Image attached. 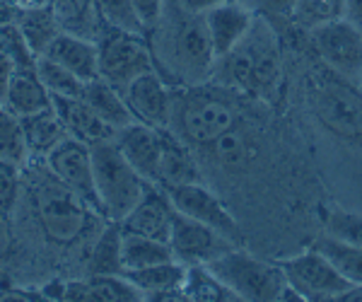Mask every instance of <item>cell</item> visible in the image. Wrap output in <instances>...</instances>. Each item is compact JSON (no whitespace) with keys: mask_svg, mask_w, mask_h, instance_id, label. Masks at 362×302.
<instances>
[{"mask_svg":"<svg viewBox=\"0 0 362 302\" xmlns=\"http://www.w3.org/2000/svg\"><path fill=\"white\" fill-rule=\"evenodd\" d=\"M46 165H49L51 174L63 182L68 189H73L80 199L85 201V206L90 208L95 216H102V206L97 199L95 189V172H92V153L90 145L75 141V138H66L46 155Z\"/></svg>","mask_w":362,"mask_h":302,"instance_id":"cell-11","label":"cell"},{"mask_svg":"<svg viewBox=\"0 0 362 302\" xmlns=\"http://www.w3.org/2000/svg\"><path fill=\"white\" fill-rule=\"evenodd\" d=\"M174 206L169 201L167 191L157 184H150L133 211L121 220V230L133 232V235H145L153 240L169 242V228H172Z\"/></svg>","mask_w":362,"mask_h":302,"instance_id":"cell-17","label":"cell"},{"mask_svg":"<svg viewBox=\"0 0 362 302\" xmlns=\"http://www.w3.org/2000/svg\"><path fill=\"white\" fill-rule=\"evenodd\" d=\"M172 206L184 216L198 220V223L208 225V228L218 230L220 235H225L227 240H232L237 245L239 240V228L237 220L230 211L225 208V203L210 191L203 182H191V184H179V187L165 189Z\"/></svg>","mask_w":362,"mask_h":302,"instance_id":"cell-13","label":"cell"},{"mask_svg":"<svg viewBox=\"0 0 362 302\" xmlns=\"http://www.w3.org/2000/svg\"><path fill=\"white\" fill-rule=\"evenodd\" d=\"M181 293H184V300H196V302L237 300V295L225 283H220L218 278L210 274L206 264L186 266V278H184V286H181Z\"/></svg>","mask_w":362,"mask_h":302,"instance_id":"cell-30","label":"cell"},{"mask_svg":"<svg viewBox=\"0 0 362 302\" xmlns=\"http://www.w3.org/2000/svg\"><path fill=\"white\" fill-rule=\"evenodd\" d=\"M42 56H49L51 61L61 63L73 75H78L83 83L99 78V49L92 39L58 32Z\"/></svg>","mask_w":362,"mask_h":302,"instance_id":"cell-19","label":"cell"},{"mask_svg":"<svg viewBox=\"0 0 362 302\" xmlns=\"http://www.w3.org/2000/svg\"><path fill=\"white\" fill-rule=\"evenodd\" d=\"M37 73L51 97H80L85 90V83L78 75H73L61 63L51 61L49 56H37Z\"/></svg>","mask_w":362,"mask_h":302,"instance_id":"cell-32","label":"cell"},{"mask_svg":"<svg viewBox=\"0 0 362 302\" xmlns=\"http://www.w3.org/2000/svg\"><path fill=\"white\" fill-rule=\"evenodd\" d=\"M215 148V155L223 165H244L249 158H251V148H249V141L242 131H237L232 126L230 131H225L218 141L213 143Z\"/></svg>","mask_w":362,"mask_h":302,"instance_id":"cell-37","label":"cell"},{"mask_svg":"<svg viewBox=\"0 0 362 302\" xmlns=\"http://www.w3.org/2000/svg\"><path fill=\"white\" fill-rule=\"evenodd\" d=\"M295 0H247L249 8H264L273 10V13H290Z\"/></svg>","mask_w":362,"mask_h":302,"instance_id":"cell-41","label":"cell"},{"mask_svg":"<svg viewBox=\"0 0 362 302\" xmlns=\"http://www.w3.org/2000/svg\"><path fill=\"white\" fill-rule=\"evenodd\" d=\"M153 32V58L179 85L196 87L213 78L215 56L203 15L189 13L179 0H165Z\"/></svg>","mask_w":362,"mask_h":302,"instance_id":"cell-1","label":"cell"},{"mask_svg":"<svg viewBox=\"0 0 362 302\" xmlns=\"http://www.w3.org/2000/svg\"><path fill=\"white\" fill-rule=\"evenodd\" d=\"M203 20H206V29L215 56L223 58L249 34V29L256 22V13L244 0H227V3L208 10L203 15Z\"/></svg>","mask_w":362,"mask_h":302,"instance_id":"cell-15","label":"cell"},{"mask_svg":"<svg viewBox=\"0 0 362 302\" xmlns=\"http://www.w3.org/2000/svg\"><path fill=\"white\" fill-rule=\"evenodd\" d=\"M121 95H124V100L128 104V109L133 112V116H136V121H143L148 126H157V129H169V124H172L174 97L169 92L165 78L155 68L138 75Z\"/></svg>","mask_w":362,"mask_h":302,"instance_id":"cell-14","label":"cell"},{"mask_svg":"<svg viewBox=\"0 0 362 302\" xmlns=\"http://www.w3.org/2000/svg\"><path fill=\"white\" fill-rule=\"evenodd\" d=\"M203 182L198 165L191 155L189 143H184L177 133L165 129L162 136V155H160V170H157V187L169 189L179 184Z\"/></svg>","mask_w":362,"mask_h":302,"instance_id":"cell-22","label":"cell"},{"mask_svg":"<svg viewBox=\"0 0 362 302\" xmlns=\"http://www.w3.org/2000/svg\"><path fill=\"white\" fill-rule=\"evenodd\" d=\"M97 10L102 15L104 25L121 32H136L145 34V27L133 8V0H95Z\"/></svg>","mask_w":362,"mask_h":302,"instance_id":"cell-35","label":"cell"},{"mask_svg":"<svg viewBox=\"0 0 362 302\" xmlns=\"http://www.w3.org/2000/svg\"><path fill=\"white\" fill-rule=\"evenodd\" d=\"M314 249H319L348 283H362V247L360 245H350V242H343V240H338V237L324 235L314 242Z\"/></svg>","mask_w":362,"mask_h":302,"instance_id":"cell-31","label":"cell"},{"mask_svg":"<svg viewBox=\"0 0 362 302\" xmlns=\"http://www.w3.org/2000/svg\"><path fill=\"white\" fill-rule=\"evenodd\" d=\"M3 104L15 116H20V119L27 114L42 112V109L51 107V95L46 92L42 80H39L37 61L15 66L13 78H10L8 90H5Z\"/></svg>","mask_w":362,"mask_h":302,"instance_id":"cell-21","label":"cell"},{"mask_svg":"<svg viewBox=\"0 0 362 302\" xmlns=\"http://www.w3.org/2000/svg\"><path fill=\"white\" fill-rule=\"evenodd\" d=\"M63 300L73 302H138L145 295L133 286L131 281L119 276H92L90 281H73L66 283Z\"/></svg>","mask_w":362,"mask_h":302,"instance_id":"cell-23","label":"cell"},{"mask_svg":"<svg viewBox=\"0 0 362 302\" xmlns=\"http://www.w3.org/2000/svg\"><path fill=\"white\" fill-rule=\"evenodd\" d=\"M220 75L225 85L239 87L256 97H268L280 83V49L276 32L266 20L256 17L254 27L230 54L215 61L213 78Z\"/></svg>","mask_w":362,"mask_h":302,"instance_id":"cell-2","label":"cell"},{"mask_svg":"<svg viewBox=\"0 0 362 302\" xmlns=\"http://www.w3.org/2000/svg\"><path fill=\"white\" fill-rule=\"evenodd\" d=\"M326 235L362 247V213L331 211L329 216H326Z\"/></svg>","mask_w":362,"mask_h":302,"instance_id":"cell-36","label":"cell"},{"mask_svg":"<svg viewBox=\"0 0 362 302\" xmlns=\"http://www.w3.org/2000/svg\"><path fill=\"white\" fill-rule=\"evenodd\" d=\"M162 136H165V129L148 126L143 121H133V124H128L126 129L116 133L114 138L119 150L124 153V158L150 184L157 182V170H160V155H162Z\"/></svg>","mask_w":362,"mask_h":302,"instance_id":"cell-16","label":"cell"},{"mask_svg":"<svg viewBox=\"0 0 362 302\" xmlns=\"http://www.w3.org/2000/svg\"><path fill=\"white\" fill-rule=\"evenodd\" d=\"M169 247H172V254L177 261H181L184 266H196L208 264L218 254L232 249L235 242L174 208L172 228H169Z\"/></svg>","mask_w":362,"mask_h":302,"instance_id":"cell-12","label":"cell"},{"mask_svg":"<svg viewBox=\"0 0 362 302\" xmlns=\"http://www.w3.org/2000/svg\"><path fill=\"white\" fill-rule=\"evenodd\" d=\"M90 153L102 216L114 220V223H121L133 211V206L143 199L150 182L140 177L136 167L124 158L116 141L90 145Z\"/></svg>","mask_w":362,"mask_h":302,"instance_id":"cell-3","label":"cell"},{"mask_svg":"<svg viewBox=\"0 0 362 302\" xmlns=\"http://www.w3.org/2000/svg\"><path fill=\"white\" fill-rule=\"evenodd\" d=\"M51 104L61 116L68 136L85 145H95L104 141H114L116 131L112 124L99 116L83 97H51Z\"/></svg>","mask_w":362,"mask_h":302,"instance_id":"cell-18","label":"cell"},{"mask_svg":"<svg viewBox=\"0 0 362 302\" xmlns=\"http://www.w3.org/2000/svg\"><path fill=\"white\" fill-rule=\"evenodd\" d=\"M288 286L300 295V300L334 302L350 283L338 274V269L331 264L319 249H307L297 257L278 261Z\"/></svg>","mask_w":362,"mask_h":302,"instance_id":"cell-9","label":"cell"},{"mask_svg":"<svg viewBox=\"0 0 362 302\" xmlns=\"http://www.w3.org/2000/svg\"><path fill=\"white\" fill-rule=\"evenodd\" d=\"M0 3H5V5H13V8H17V5H20L22 0H0Z\"/></svg>","mask_w":362,"mask_h":302,"instance_id":"cell-46","label":"cell"},{"mask_svg":"<svg viewBox=\"0 0 362 302\" xmlns=\"http://www.w3.org/2000/svg\"><path fill=\"white\" fill-rule=\"evenodd\" d=\"M13 71H15L13 58H10L3 42H0V102L5 100V90H8V83H10V78H13Z\"/></svg>","mask_w":362,"mask_h":302,"instance_id":"cell-40","label":"cell"},{"mask_svg":"<svg viewBox=\"0 0 362 302\" xmlns=\"http://www.w3.org/2000/svg\"><path fill=\"white\" fill-rule=\"evenodd\" d=\"M346 20L362 32V0H346Z\"/></svg>","mask_w":362,"mask_h":302,"instance_id":"cell-43","label":"cell"},{"mask_svg":"<svg viewBox=\"0 0 362 302\" xmlns=\"http://www.w3.org/2000/svg\"><path fill=\"white\" fill-rule=\"evenodd\" d=\"M169 259H174L169 242L153 240V237H145V235H133V232H124V240H121L124 271L145 269V266H155Z\"/></svg>","mask_w":362,"mask_h":302,"instance_id":"cell-28","label":"cell"},{"mask_svg":"<svg viewBox=\"0 0 362 302\" xmlns=\"http://www.w3.org/2000/svg\"><path fill=\"white\" fill-rule=\"evenodd\" d=\"M15 25L25 37L27 46L34 51V56H42L46 46L61 32L51 5L49 8H22L20 5V8H15Z\"/></svg>","mask_w":362,"mask_h":302,"instance_id":"cell-27","label":"cell"},{"mask_svg":"<svg viewBox=\"0 0 362 302\" xmlns=\"http://www.w3.org/2000/svg\"><path fill=\"white\" fill-rule=\"evenodd\" d=\"M133 8H136L145 32H150V29L157 25V20H160L162 8H165V0H133Z\"/></svg>","mask_w":362,"mask_h":302,"instance_id":"cell-39","label":"cell"},{"mask_svg":"<svg viewBox=\"0 0 362 302\" xmlns=\"http://www.w3.org/2000/svg\"><path fill=\"white\" fill-rule=\"evenodd\" d=\"M334 302H362V283H350Z\"/></svg>","mask_w":362,"mask_h":302,"instance_id":"cell-44","label":"cell"},{"mask_svg":"<svg viewBox=\"0 0 362 302\" xmlns=\"http://www.w3.org/2000/svg\"><path fill=\"white\" fill-rule=\"evenodd\" d=\"M124 276L145 295V300H184L181 286L186 278V266L177 259L136 271H124Z\"/></svg>","mask_w":362,"mask_h":302,"instance_id":"cell-20","label":"cell"},{"mask_svg":"<svg viewBox=\"0 0 362 302\" xmlns=\"http://www.w3.org/2000/svg\"><path fill=\"white\" fill-rule=\"evenodd\" d=\"M358 85H360V92H362V73H360V80H358Z\"/></svg>","mask_w":362,"mask_h":302,"instance_id":"cell-47","label":"cell"},{"mask_svg":"<svg viewBox=\"0 0 362 302\" xmlns=\"http://www.w3.org/2000/svg\"><path fill=\"white\" fill-rule=\"evenodd\" d=\"M54 3V0H22V8H49V5ZM17 5V8H20Z\"/></svg>","mask_w":362,"mask_h":302,"instance_id":"cell-45","label":"cell"},{"mask_svg":"<svg viewBox=\"0 0 362 302\" xmlns=\"http://www.w3.org/2000/svg\"><path fill=\"white\" fill-rule=\"evenodd\" d=\"M314 49L331 73L358 83L362 73V32L346 17L309 29Z\"/></svg>","mask_w":362,"mask_h":302,"instance_id":"cell-10","label":"cell"},{"mask_svg":"<svg viewBox=\"0 0 362 302\" xmlns=\"http://www.w3.org/2000/svg\"><path fill=\"white\" fill-rule=\"evenodd\" d=\"M51 10H54L61 32L75 34V37L97 42L104 29H107L95 0H54Z\"/></svg>","mask_w":362,"mask_h":302,"instance_id":"cell-25","label":"cell"},{"mask_svg":"<svg viewBox=\"0 0 362 302\" xmlns=\"http://www.w3.org/2000/svg\"><path fill=\"white\" fill-rule=\"evenodd\" d=\"M80 97H83L107 124H112L116 131L126 129L128 124L136 121V116L128 109L124 95H121L116 87L109 85L107 80L95 78V80H90V83H85V90Z\"/></svg>","mask_w":362,"mask_h":302,"instance_id":"cell-26","label":"cell"},{"mask_svg":"<svg viewBox=\"0 0 362 302\" xmlns=\"http://www.w3.org/2000/svg\"><path fill=\"white\" fill-rule=\"evenodd\" d=\"M37 216L44 235L56 245H70L87 228V220L95 213L85 206V201L51 174L37 189Z\"/></svg>","mask_w":362,"mask_h":302,"instance_id":"cell-6","label":"cell"},{"mask_svg":"<svg viewBox=\"0 0 362 302\" xmlns=\"http://www.w3.org/2000/svg\"><path fill=\"white\" fill-rule=\"evenodd\" d=\"M99 49V78L124 92L138 75L155 68L153 49L143 34L121 32L107 27L97 39Z\"/></svg>","mask_w":362,"mask_h":302,"instance_id":"cell-5","label":"cell"},{"mask_svg":"<svg viewBox=\"0 0 362 302\" xmlns=\"http://www.w3.org/2000/svg\"><path fill=\"white\" fill-rule=\"evenodd\" d=\"M27 158H29V153H27L20 116H15L3 102H0V160L25 165Z\"/></svg>","mask_w":362,"mask_h":302,"instance_id":"cell-34","label":"cell"},{"mask_svg":"<svg viewBox=\"0 0 362 302\" xmlns=\"http://www.w3.org/2000/svg\"><path fill=\"white\" fill-rule=\"evenodd\" d=\"M290 15L300 27L314 29L346 17V0H295Z\"/></svg>","mask_w":362,"mask_h":302,"instance_id":"cell-33","label":"cell"},{"mask_svg":"<svg viewBox=\"0 0 362 302\" xmlns=\"http://www.w3.org/2000/svg\"><path fill=\"white\" fill-rule=\"evenodd\" d=\"M121 240L124 230L119 223L109 220V225L99 232L95 247L90 254V274L92 276H119L124 274V261H121Z\"/></svg>","mask_w":362,"mask_h":302,"instance_id":"cell-29","label":"cell"},{"mask_svg":"<svg viewBox=\"0 0 362 302\" xmlns=\"http://www.w3.org/2000/svg\"><path fill=\"white\" fill-rule=\"evenodd\" d=\"M172 124H177L179 138L189 145L206 148L213 145L237 124V114L225 100L206 92H196L172 107ZM169 124V126H172Z\"/></svg>","mask_w":362,"mask_h":302,"instance_id":"cell-7","label":"cell"},{"mask_svg":"<svg viewBox=\"0 0 362 302\" xmlns=\"http://www.w3.org/2000/svg\"><path fill=\"white\" fill-rule=\"evenodd\" d=\"M189 13H196V15H206L208 10H213L215 5H223L227 0H179Z\"/></svg>","mask_w":362,"mask_h":302,"instance_id":"cell-42","label":"cell"},{"mask_svg":"<svg viewBox=\"0 0 362 302\" xmlns=\"http://www.w3.org/2000/svg\"><path fill=\"white\" fill-rule=\"evenodd\" d=\"M206 266L210 274L237 295V300L278 302L288 290V281H285L280 264L256 259L237 247L218 254Z\"/></svg>","mask_w":362,"mask_h":302,"instance_id":"cell-4","label":"cell"},{"mask_svg":"<svg viewBox=\"0 0 362 302\" xmlns=\"http://www.w3.org/2000/svg\"><path fill=\"white\" fill-rule=\"evenodd\" d=\"M20 194V165L0 160V213L13 211Z\"/></svg>","mask_w":362,"mask_h":302,"instance_id":"cell-38","label":"cell"},{"mask_svg":"<svg viewBox=\"0 0 362 302\" xmlns=\"http://www.w3.org/2000/svg\"><path fill=\"white\" fill-rule=\"evenodd\" d=\"M22 124V133H25V143H27V153L29 158H44L56 148L61 141L68 138V131L63 126L61 116L51 107L42 109V112L27 114L20 119Z\"/></svg>","mask_w":362,"mask_h":302,"instance_id":"cell-24","label":"cell"},{"mask_svg":"<svg viewBox=\"0 0 362 302\" xmlns=\"http://www.w3.org/2000/svg\"><path fill=\"white\" fill-rule=\"evenodd\" d=\"M336 75V73H334ZM312 109L324 129L343 141H362V95L336 75L312 87Z\"/></svg>","mask_w":362,"mask_h":302,"instance_id":"cell-8","label":"cell"}]
</instances>
